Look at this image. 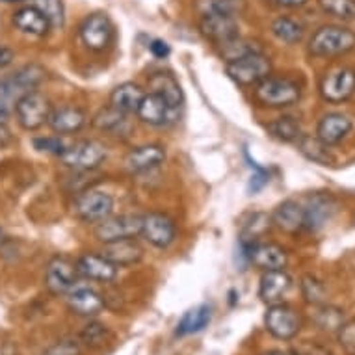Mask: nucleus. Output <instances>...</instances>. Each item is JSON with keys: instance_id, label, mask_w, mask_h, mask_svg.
<instances>
[{"instance_id": "nucleus-1", "label": "nucleus", "mask_w": 355, "mask_h": 355, "mask_svg": "<svg viewBox=\"0 0 355 355\" xmlns=\"http://www.w3.org/2000/svg\"><path fill=\"white\" fill-rule=\"evenodd\" d=\"M302 97V87L286 76H266L253 86V99L264 108H286L296 105Z\"/></svg>"}, {"instance_id": "nucleus-2", "label": "nucleus", "mask_w": 355, "mask_h": 355, "mask_svg": "<svg viewBox=\"0 0 355 355\" xmlns=\"http://www.w3.org/2000/svg\"><path fill=\"white\" fill-rule=\"evenodd\" d=\"M45 78V69L40 65H24L12 75L0 78V106L13 112L17 101L34 92Z\"/></svg>"}, {"instance_id": "nucleus-3", "label": "nucleus", "mask_w": 355, "mask_h": 355, "mask_svg": "<svg viewBox=\"0 0 355 355\" xmlns=\"http://www.w3.org/2000/svg\"><path fill=\"white\" fill-rule=\"evenodd\" d=\"M355 49V32L344 26L327 24L313 34L309 41V53L316 58H335Z\"/></svg>"}, {"instance_id": "nucleus-4", "label": "nucleus", "mask_w": 355, "mask_h": 355, "mask_svg": "<svg viewBox=\"0 0 355 355\" xmlns=\"http://www.w3.org/2000/svg\"><path fill=\"white\" fill-rule=\"evenodd\" d=\"M106 149L103 144L95 140L76 141L73 146L65 147V151L60 155V160L65 168L75 171H92L97 169L105 162Z\"/></svg>"}, {"instance_id": "nucleus-5", "label": "nucleus", "mask_w": 355, "mask_h": 355, "mask_svg": "<svg viewBox=\"0 0 355 355\" xmlns=\"http://www.w3.org/2000/svg\"><path fill=\"white\" fill-rule=\"evenodd\" d=\"M225 71L240 86H257L259 82L272 75V64L264 54L255 53L234 62H227Z\"/></svg>"}, {"instance_id": "nucleus-6", "label": "nucleus", "mask_w": 355, "mask_h": 355, "mask_svg": "<svg viewBox=\"0 0 355 355\" xmlns=\"http://www.w3.org/2000/svg\"><path fill=\"white\" fill-rule=\"evenodd\" d=\"M19 125L24 130H37L49 121V116L53 112L51 101L41 94V92H30L17 101L13 108Z\"/></svg>"}, {"instance_id": "nucleus-7", "label": "nucleus", "mask_w": 355, "mask_h": 355, "mask_svg": "<svg viewBox=\"0 0 355 355\" xmlns=\"http://www.w3.org/2000/svg\"><path fill=\"white\" fill-rule=\"evenodd\" d=\"M264 326L272 337L279 340H291L302 329V318L294 309L285 303H274L264 315Z\"/></svg>"}, {"instance_id": "nucleus-8", "label": "nucleus", "mask_w": 355, "mask_h": 355, "mask_svg": "<svg viewBox=\"0 0 355 355\" xmlns=\"http://www.w3.org/2000/svg\"><path fill=\"white\" fill-rule=\"evenodd\" d=\"M112 210H114V198L103 190L89 188L75 199V214L87 223H99L106 220L108 216H112Z\"/></svg>"}, {"instance_id": "nucleus-9", "label": "nucleus", "mask_w": 355, "mask_h": 355, "mask_svg": "<svg viewBox=\"0 0 355 355\" xmlns=\"http://www.w3.org/2000/svg\"><path fill=\"white\" fill-rule=\"evenodd\" d=\"M141 233V216L138 214H121L108 216L106 220L99 221L95 227V236L103 244L116 242V240L136 239Z\"/></svg>"}, {"instance_id": "nucleus-10", "label": "nucleus", "mask_w": 355, "mask_h": 355, "mask_svg": "<svg viewBox=\"0 0 355 355\" xmlns=\"http://www.w3.org/2000/svg\"><path fill=\"white\" fill-rule=\"evenodd\" d=\"M45 285L53 294L62 296L69 294L78 285V272L76 264L67 257H53L45 270Z\"/></svg>"}, {"instance_id": "nucleus-11", "label": "nucleus", "mask_w": 355, "mask_h": 355, "mask_svg": "<svg viewBox=\"0 0 355 355\" xmlns=\"http://www.w3.org/2000/svg\"><path fill=\"white\" fill-rule=\"evenodd\" d=\"M355 94V71L337 67L322 76L320 95L327 103H343Z\"/></svg>"}, {"instance_id": "nucleus-12", "label": "nucleus", "mask_w": 355, "mask_h": 355, "mask_svg": "<svg viewBox=\"0 0 355 355\" xmlns=\"http://www.w3.org/2000/svg\"><path fill=\"white\" fill-rule=\"evenodd\" d=\"M141 236L158 250H166L175 242L177 227L173 220L162 212H149L141 216Z\"/></svg>"}, {"instance_id": "nucleus-13", "label": "nucleus", "mask_w": 355, "mask_h": 355, "mask_svg": "<svg viewBox=\"0 0 355 355\" xmlns=\"http://www.w3.org/2000/svg\"><path fill=\"white\" fill-rule=\"evenodd\" d=\"M244 250L248 262L261 270H283L286 266V251L274 242H253V244H240Z\"/></svg>"}, {"instance_id": "nucleus-14", "label": "nucleus", "mask_w": 355, "mask_h": 355, "mask_svg": "<svg viewBox=\"0 0 355 355\" xmlns=\"http://www.w3.org/2000/svg\"><path fill=\"white\" fill-rule=\"evenodd\" d=\"M112 35H114V28H112L110 19L106 17L105 13L89 15L80 26L82 43L89 51H97V53L105 51L112 43Z\"/></svg>"}, {"instance_id": "nucleus-15", "label": "nucleus", "mask_w": 355, "mask_h": 355, "mask_svg": "<svg viewBox=\"0 0 355 355\" xmlns=\"http://www.w3.org/2000/svg\"><path fill=\"white\" fill-rule=\"evenodd\" d=\"M303 212H305V229L318 231L337 212V199L331 193H313L305 199Z\"/></svg>"}, {"instance_id": "nucleus-16", "label": "nucleus", "mask_w": 355, "mask_h": 355, "mask_svg": "<svg viewBox=\"0 0 355 355\" xmlns=\"http://www.w3.org/2000/svg\"><path fill=\"white\" fill-rule=\"evenodd\" d=\"M76 272L80 277L89 281H99V283H112L117 277V266L112 264L106 257L101 253H86L78 257Z\"/></svg>"}, {"instance_id": "nucleus-17", "label": "nucleus", "mask_w": 355, "mask_h": 355, "mask_svg": "<svg viewBox=\"0 0 355 355\" xmlns=\"http://www.w3.org/2000/svg\"><path fill=\"white\" fill-rule=\"evenodd\" d=\"M199 30L207 40L214 41L216 45L225 43L239 35V23L233 15H220V13H209L201 15Z\"/></svg>"}, {"instance_id": "nucleus-18", "label": "nucleus", "mask_w": 355, "mask_h": 355, "mask_svg": "<svg viewBox=\"0 0 355 355\" xmlns=\"http://www.w3.org/2000/svg\"><path fill=\"white\" fill-rule=\"evenodd\" d=\"M101 255L106 257L112 264H116L117 268L132 266L144 259V248L136 239L116 240V242H106L101 250Z\"/></svg>"}, {"instance_id": "nucleus-19", "label": "nucleus", "mask_w": 355, "mask_h": 355, "mask_svg": "<svg viewBox=\"0 0 355 355\" xmlns=\"http://www.w3.org/2000/svg\"><path fill=\"white\" fill-rule=\"evenodd\" d=\"M292 277L285 270H266L259 283V297L262 302L274 305L281 303V300L291 291Z\"/></svg>"}, {"instance_id": "nucleus-20", "label": "nucleus", "mask_w": 355, "mask_h": 355, "mask_svg": "<svg viewBox=\"0 0 355 355\" xmlns=\"http://www.w3.org/2000/svg\"><path fill=\"white\" fill-rule=\"evenodd\" d=\"M166 160V151L160 146H140L125 158V168L130 173H147L160 168Z\"/></svg>"}, {"instance_id": "nucleus-21", "label": "nucleus", "mask_w": 355, "mask_h": 355, "mask_svg": "<svg viewBox=\"0 0 355 355\" xmlns=\"http://www.w3.org/2000/svg\"><path fill=\"white\" fill-rule=\"evenodd\" d=\"M352 128H354V123L348 116L338 114V112H331V114H326L322 117L320 123H318L316 138L324 141L326 146H335L352 132Z\"/></svg>"}, {"instance_id": "nucleus-22", "label": "nucleus", "mask_w": 355, "mask_h": 355, "mask_svg": "<svg viewBox=\"0 0 355 355\" xmlns=\"http://www.w3.org/2000/svg\"><path fill=\"white\" fill-rule=\"evenodd\" d=\"M272 223L275 227L283 231V233H300L305 229V212H303V205L294 201V199H286L277 209L272 212Z\"/></svg>"}, {"instance_id": "nucleus-23", "label": "nucleus", "mask_w": 355, "mask_h": 355, "mask_svg": "<svg viewBox=\"0 0 355 355\" xmlns=\"http://www.w3.org/2000/svg\"><path fill=\"white\" fill-rule=\"evenodd\" d=\"M67 305L69 309L78 316H97L106 307L105 300L101 294L94 291V288H87V286H78L76 285L73 291L67 294Z\"/></svg>"}, {"instance_id": "nucleus-24", "label": "nucleus", "mask_w": 355, "mask_h": 355, "mask_svg": "<svg viewBox=\"0 0 355 355\" xmlns=\"http://www.w3.org/2000/svg\"><path fill=\"white\" fill-rule=\"evenodd\" d=\"M87 117L80 108L75 106H62L51 112L47 125L53 128L56 135H73L84 128Z\"/></svg>"}, {"instance_id": "nucleus-25", "label": "nucleus", "mask_w": 355, "mask_h": 355, "mask_svg": "<svg viewBox=\"0 0 355 355\" xmlns=\"http://www.w3.org/2000/svg\"><path fill=\"white\" fill-rule=\"evenodd\" d=\"M149 89H151V94L160 95L171 110H177L182 105L181 84L171 73H166V71L153 73L149 76Z\"/></svg>"}, {"instance_id": "nucleus-26", "label": "nucleus", "mask_w": 355, "mask_h": 355, "mask_svg": "<svg viewBox=\"0 0 355 355\" xmlns=\"http://www.w3.org/2000/svg\"><path fill=\"white\" fill-rule=\"evenodd\" d=\"M171 108L168 106V103L157 94L144 95L140 106H138V117L141 121L147 123V125H153V127H160L169 119V114H171Z\"/></svg>"}, {"instance_id": "nucleus-27", "label": "nucleus", "mask_w": 355, "mask_h": 355, "mask_svg": "<svg viewBox=\"0 0 355 355\" xmlns=\"http://www.w3.org/2000/svg\"><path fill=\"white\" fill-rule=\"evenodd\" d=\"M272 216L266 212H250L240 221V244H253L272 229Z\"/></svg>"}, {"instance_id": "nucleus-28", "label": "nucleus", "mask_w": 355, "mask_h": 355, "mask_svg": "<svg viewBox=\"0 0 355 355\" xmlns=\"http://www.w3.org/2000/svg\"><path fill=\"white\" fill-rule=\"evenodd\" d=\"M13 24L24 34L35 35V37H43L51 30L49 19L35 6H26L13 13Z\"/></svg>"}, {"instance_id": "nucleus-29", "label": "nucleus", "mask_w": 355, "mask_h": 355, "mask_svg": "<svg viewBox=\"0 0 355 355\" xmlns=\"http://www.w3.org/2000/svg\"><path fill=\"white\" fill-rule=\"evenodd\" d=\"M144 95L146 94L138 84L125 82V84H119L110 94V106L128 116V114L138 112V106H140Z\"/></svg>"}, {"instance_id": "nucleus-30", "label": "nucleus", "mask_w": 355, "mask_h": 355, "mask_svg": "<svg viewBox=\"0 0 355 355\" xmlns=\"http://www.w3.org/2000/svg\"><path fill=\"white\" fill-rule=\"evenodd\" d=\"M210 320H212V309L210 305H198V307L187 311L182 318L177 324L175 333L179 337H188V335H196L201 333L205 327H209Z\"/></svg>"}, {"instance_id": "nucleus-31", "label": "nucleus", "mask_w": 355, "mask_h": 355, "mask_svg": "<svg viewBox=\"0 0 355 355\" xmlns=\"http://www.w3.org/2000/svg\"><path fill=\"white\" fill-rule=\"evenodd\" d=\"M94 125L101 130H106L114 136H127L130 123L127 119V114L116 110V108H103V110L94 117Z\"/></svg>"}, {"instance_id": "nucleus-32", "label": "nucleus", "mask_w": 355, "mask_h": 355, "mask_svg": "<svg viewBox=\"0 0 355 355\" xmlns=\"http://www.w3.org/2000/svg\"><path fill=\"white\" fill-rule=\"evenodd\" d=\"M268 132L272 138L285 144H297V140L302 138V125L297 121L296 117L292 116H283L275 121L268 123Z\"/></svg>"}, {"instance_id": "nucleus-33", "label": "nucleus", "mask_w": 355, "mask_h": 355, "mask_svg": "<svg viewBox=\"0 0 355 355\" xmlns=\"http://www.w3.org/2000/svg\"><path fill=\"white\" fill-rule=\"evenodd\" d=\"M218 47H220L221 58L225 60V62H234V60L244 58L248 54L261 53V49H259V45H257L255 41L242 40L240 35H236L233 40L225 41V43H220Z\"/></svg>"}, {"instance_id": "nucleus-34", "label": "nucleus", "mask_w": 355, "mask_h": 355, "mask_svg": "<svg viewBox=\"0 0 355 355\" xmlns=\"http://www.w3.org/2000/svg\"><path fill=\"white\" fill-rule=\"evenodd\" d=\"M297 147H300V151H302L309 160H313V162L322 164V166L333 162L331 155H329V146H326L324 141L318 140L316 136L313 138V136L303 135L302 138L297 140Z\"/></svg>"}, {"instance_id": "nucleus-35", "label": "nucleus", "mask_w": 355, "mask_h": 355, "mask_svg": "<svg viewBox=\"0 0 355 355\" xmlns=\"http://www.w3.org/2000/svg\"><path fill=\"white\" fill-rule=\"evenodd\" d=\"M272 34L279 41L286 43V45H294L297 41H302L303 28L302 24L296 23L291 17H277L272 23Z\"/></svg>"}, {"instance_id": "nucleus-36", "label": "nucleus", "mask_w": 355, "mask_h": 355, "mask_svg": "<svg viewBox=\"0 0 355 355\" xmlns=\"http://www.w3.org/2000/svg\"><path fill=\"white\" fill-rule=\"evenodd\" d=\"M244 8V0H198L196 10L199 15L220 13V15H236Z\"/></svg>"}, {"instance_id": "nucleus-37", "label": "nucleus", "mask_w": 355, "mask_h": 355, "mask_svg": "<svg viewBox=\"0 0 355 355\" xmlns=\"http://www.w3.org/2000/svg\"><path fill=\"white\" fill-rule=\"evenodd\" d=\"M34 6L49 19L51 28H62L64 26L65 13L62 0H34Z\"/></svg>"}, {"instance_id": "nucleus-38", "label": "nucleus", "mask_w": 355, "mask_h": 355, "mask_svg": "<svg viewBox=\"0 0 355 355\" xmlns=\"http://www.w3.org/2000/svg\"><path fill=\"white\" fill-rule=\"evenodd\" d=\"M318 4L331 17L343 19V21L355 19V0H318Z\"/></svg>"}, {"instance_id": "nucleus-39", "label": "nucleus", "mask_w": 355, "mask_h": 355, "mask_svg": "<svg viewBox=\"0 0 355 355\" xmlns=\"http://www.w3.org/2000/svg\"><path fill=\"white\" fill-rule=\"evenodd\" d=\"M108 337H110V333H108L106 326H103L99 322H89L80 331V340L86 344L87 348H101Z\"/></svg>"}, {"instance_id": "nucleus-40", "label": "nucleus", "mask_w": 355, "mask_h": 355, "mask_svg": "<svg viewBox=\"0 0 355 355\" xmlns=\"http://www.w3.org/2000/svg\"><path fill=\"white\" fill-rule=\"evenodd\" d=\"M316 324L324 331H335V329H340L343 326V311H338L335 307H324L318 309L316 313Z\"/></svg>"}, {"instance_id": "nucleus-41", "label": "nucleus", "mask_w": 355, "mask_h": 355, "mask_svg": "<svg viewBox=\"0 0 355 355\" xmlns=\"http://www.w3.org/2000/svg\"><path fill=\"white\" fill-rule=\"evenodd\" d=\"M302 294L303 297H305V302L313 303V305H318V303H324L326 288H324V285H322L316 277H313V275H305L302 279Z\"/></svg>"}, {"instance_id": "nucleus-42", "label": "nucleus", "mask_w": 355, "mask_h": 355, "mask_svg": "<svg viewBox=\"0 0 355 355\" xmlns=\"http://www.w3.org/2000/svg\"><path fill=\"white\" fill-rule=\"evenodd\" d=\"M245 158L250 160V166H251V169H253V175H251L250 184H248V192L257 193L259 190H262V188L268 184L270 175H268V171H266V169L261 168V166H257V164L251 160L248 153H245Z\"/></svg>"}, {"instance_id": "nucleus-43", "label": "nucleus", "mask_w": 355, "mask_h": 355, "mask_svg": "<svg viewBox=\"0 0 355 355\" xmlns=\"http://www.w3.org/2000/svg\"><path fill=\"white\" fill-rule=\"evenodd\" d=\"M34 147L37 151L51 153V155H62L65 151V144L58 136H47V138H35Z\"/></svg>"}, {"instance_id": "nucleus-44", "label": "nucleus", "mask_w": 355, "mask_h": 355, "mask_svg": "<svg viewBox=\"0 0 355 355\" xmlns=\"http://www.w3.org/2000/svg\"><path fill=\"white\" fill-rule=\"evenodd\" d=\"M80 344L76 340H71V338H65V340H60V343L53 344L51 348L45 349L43 355H80Z\"/></svg>"}, {"instance_id": "nucleus-45", "label": "nucleus", "mask_w": 355, "mask_h": 355, "mask_svg": "<svg viewBox=\"0 0 355 355\" xmlns=\"http://www.w3.org/2000/svg\"><path fill=\"white\" fill-rule=\"evenodd\" d=\"M338 340L346 349H355V322L343 324L338 329Z\"/></svg>"}, {"instance_id": "nucleus-46", "label": "nucleus", "mask_w": 355, "mask_h": 355, "mask_svg": "<svg viewBox=\"0 0 355 355\" xmlns=\"http://www.w3.org/2000/svg\"><path fill=\"white\" fill-rule=\"evenodd\" d=\"M149 51H151V54L155 56V58L158 60H164V58H168L169 53H171V49H169V45L166 43V41L162 40H155L149 45Z\"/></svg>"}, {"instance_id": "nucleus-47", "label": "nucleus", "mask_w": 355, "mask_h": 355, "mask_svg": "<svg viewBox=\"0 0 355 355\" xmlns=\"http://www.w3.org/2000/svg\"><path fill=\"white\" fill-rule=\"evenodd\" d=\"M13 60H15V53H13L10 47H6V45H2V43H0V69L8 67V65L12 64Z\"/></svg>"}, {"instance_id": "nucleus-48", "label": "nucleus", "mask_w": 355, "mask_h": 355, "mask_svg": "<svg viewBox=\"0 0 355 355\" xmlns=\"http://www.w3.org/2000/svg\"><path fill=\"white\" fill-rule=\"evenodd\" d=\"M266 2L275 8H300L303 6L307 0H266Z\"/></svg>"}, {"instance_id": "nucleus-49", "label": "nucleus", "mask_w": 355, "mask_h": 355, "mask_svg": "<svg viewBox=\"0 0 355 355\" xmlns=\"http://www.w3.org/2000/svg\"><path fill=\"white\" fill-rule=\"evenodd\" d=\"M261 355H291L288 352H283V349H268V352H264Z\"/></svg>"}, {"instance_id": "nucleus-50", "label": "nucleus", "mask_w": 355, "mask_h": 355, "mask_svg": "<svg viewBox=\"0 0 355 355\" xmlns=\"http://www.w3.org/2000/svg\"><path fill=\"white\" fill-rule=\"evenodd\" d=\"M4 2H23V0H4Z\"/></svg>"}]
</instances>
